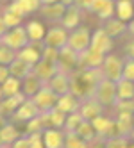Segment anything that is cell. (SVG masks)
Segmentation results:
<instances>
[{
    "label": "cell",
    "instance_id": "6da1fadb",
    "mask_svg": "<svg viewBox=\"0 0 134 148\" xmlns=\"http://www.w3.org/2000/svg\"><path fill=\"white\" fill-rule=\"evenodd\" d=\"M29 43V36H27V30H25V25H16V27H11V29H7L4 36L0 38V45H5L9 48H13V50H20V48H23L25 45Z\"/></svg>",
    "mask_w": 134,
    "mask_h": 148
},
{
    "label": "cell",
    "instance_id": "7a4b0ae2",
    "mask_svg": "<svg viewBox=\"0 0 134 148\" xmlns=\"http://www.w3.org/2000/svg\"><path fill=\"white\" fill-rule=\"evenodd\" d=\"M89 41H91V30L86 25H79L74 30L68 32V41H66V47H70L71 50H75L77 54L84 52L89 48Z\"/></svg>",
    "mask_w": 134,
    "mask_h": 148
},
{
    "label": "cell",
    "instance_id": "3957f363",
    "mask_svg": "<svg viewBox=\"0 0 134 148\" xmlns=\"http://www.w3.org/2000/svg\"><path fill=\"white\" fill-rule=\"evenodd\" d=\"M30 100H32V103L36 105V109L38 112H48L50 109H54L56 107V102H57V95L50 89L47 84H43L32 97H30Z\"/></svg>",
    "mask_w": 134,
    "mask_h": 148
},
{
    "label": "cell",
    "instance_id": "277c9868",
    "mask_svg": "<svg viewBox=\"0 0 134 148\" xmlns=\"http://www.w3.org/2000/svg\"><path fill=\"white\" fill-rule=\"evenodd\" d=\"M93 97L104 105V107H111L116 100V82H113V80L104 77L100 82H97Z\"/></svg>",
    "mask_w": 134,
    "mask_h": 148
},
{
    "label": "cell",
    "instance_id": "5b68a950",
    "mask_svg": "<svg viewBox=\"0 0 134 148\" xmlns=\"http://www.w3.org/2000/svg\"><path fill=\"white\" fill-rule=\"evenodd\" d=\"M122 68H123V57L115 54V52H109V54H106L104 57V62H102V73H104V77L116 82L122 79Z\"/></svg>",
    "mask_w": 134,
    "mask_h": 148
},
{
    "label": "cell",
    "instance_id": "8992f818",
    "mask_svg": "<svg viewBox=\"0 0 134 148\" xmlns=\"http://www.w3.org/2000/svg\"><path fill=\"white\" fill-rule=\"evenodd\" d=\"M89 48H93L97 52H102V54H109L115 48V39L111 36H107V32L102 27L95 29L91 32V41H89Z\"/></svg>",
    "mask_w": 134,
    "mask_h": 148
},
{
    "label": "cell",
    "instance_id": "52a82bcc",
    "mask_svg": "<svg viewBox=\"0 0 134 148\" xmlns=\"http://www.w3.org/2000/svg\"><path fill=\"white\" fill-rule=\"evenodd\" d=\"M68 41V30L61 25H54L45 30V38H43V43L45 47H54V48H63Z\"/></svg>",
    "mask_w": 134,
    "mask_h": 148
},
{
    "label": "cell",
    "instance_id": "ba28073f",
    "mask_svg": "<svg viewBox=\"0 0 134 148\" xmlns=\"http://www.w3.org/2000/svg\"><path fill=\"white\" fill-rule=\"evenodd\" d=\"M77 59H79V54H77V52L65 45L63 48H59L57 70H59V71H65V73L75 71V70H77Z\"/></svg>",
    "mask_w": 134,
    "mask_h": 148
},
{
    "label": "cell",
    "instance_id": "9c48e42d",
    "mask_svg": "<svg viewBox=\"0 0 134 148\" xmlns=\"http://www.w3.org/2000/svg\"><path fill=\"white\" fill-rule=\"evenodd\" d=\"M104 57L106 54L102 52H97L93 48H88L84 52L79 54V59H77V70H84V68H100L102 62H104Z\"/></svg>",
    "mask_w": 134,
    "mask_h": 148
},
{
    "label": "cell",
    "instance_id": "30bf717a",
    "mask_svg": "<svg viewBox=\"0 0 134 148\" xmlns=\"http://www.w3.org/2000/svg\"><path fill=\"white\" fill-rule=\"evenodd\" d=\"M106 111V107L102 105L95 97H86V98H82L80 100V103H79V112H80V116L84 120H93V118H97L98 114H102Z\"/></svg>",
    "mask_w": 134,
    "mask_h": 148
},
{
    "label": "cell",
    "instance_id": "8fae6325",
    "mask_svg": "<svg viewBox=\"0 0 134 148\" xmlns=\"http://www.w3.org/2000/svg\"><path fill=\"white\" fill-rule=\"evenodd\" d=\"M36 114H39L38 112V109H36V105L32 103V100L30 98H25L22 103L18 105V109L9 116L7 120H11L13 123H25L27 120H30V118H34Z\"/></svg>",
    "mask_w": 134,
    "mask_h": 148
},
{
    "label": "cell",
    "instance_id": "7c38bea8",
    "mask_svg": "<svg viewBox=\"0 0 134 148\" xmlns=\"http://www.w3.org/2000/svg\"><path fill=\"white\" fill-rule=\"evenodd\" d=\"M102 29L107 32V36H111L113 39H122L127 34V22H122L120 18L111 16L107 20H102Z\"/></svg>",
    "mask_w": 134,
    "mask_h": 148
},
{
    "label": "cell",
    "instance_id": "4fadbf2b",
    "mask_svg": "<svg viewBox=\"0 0 134 148\" xmlns=\"http://www.w3.org/2000/svg\"><path fill=\"white\" fill-rule=\"evenodd\" d=\"M57 62H52V61H47V59H39L36 64L32 66V73L43 82L47 84L50 79H52L56 73H57Z\"/></svg>",
    "mask_w": 134,
    "mask_h": 148
},
{
    "label": "cell",
    "instance_id": "5bb4252c",
    "mask_svg": "<svg viewBox=\"0 0 134 148\" xmlns=\"http://www.w3.org/2000/svg\"><path fill=\"white\" fill-rule=\"evenodd\" d=\"M41 48H43V43H34V41H29V43L20 48L16 52V57H20L22 61L29 62V64H36V62L41 59Z\"/></svg>",
    "mask_w": 134,
    "mask_h": 148
},
{
    "label": "cell",
    "instance_id": "9a60e30c",
    "mask_svg": "<svg viewBox=\"0 0 134 148\" xmlns=\"http://www.w3.org/2000/svg\"><path fill=\"white\" fill-rule=\"evenodd\" d=\"M82 14H84V11H80L77 5L71 4V5L66 7V11H65L63 18H61L59 25H61V27H65L68 32H70V30H74L75 27L80 25V22H82Z\"/></svg>",
    "mask_w": 134,
    "mask_h": 148
},
{
    "label": "cell",
    "instance_id": "2e32d148",
    "mask_svg": "<svg viewBox=\"0 0 134 148\" xmlns=\"http://www.w3.org/2000/svg\"><path fill=\"white\" fill-rule=\"evenodd\" d=\"M66 11V5L61 2H54V4H41L39 7V14L45 20H48L50 23H59Z\"/></svg>",
    "mask_w": 134,
    "mask_h": 148
},
{
    "label": "cell",
    "instance_id": "e0dca14e",
    "mask_svg": "<svg viewBox=\"0 0 134 148\" xmlns=\"http://www.w3.org/2000/svg\"><path fill=\"white\" fill-rule=\"evenodd\" d=\"M43 146L47 148H61L65 146V130L47 127L43 129Z\"/></svg>",
    "mask_w": 134,
    "mask_h": 148
},
{
    "label": "cell",
    "instance_id": "ac0fdd59",
    "mask_svg": "<svg viewBox=\"0 0 134 148\" xmlns=\"http://www.w3.org/2000/svg\"><path fill=\"white\" fill-rule=\"evenodd\" d=\"M89 13L98 16L100 20H107L115 16V0H91Z\"/></svg>",
    "mask_w": 134,
    "mask_h": 148
},
{
    "label": "cell",
    "instance_id": "d6986e66",
    "mask_svg": "<svg viewBox=\"0 0 134 148\" xmlns=\"http://www.w3.org/2000/svg\"><path fill=\"white\" fill-rule=\"evenodd\" d=\"M47 86L52 89L57 97L59 95H65L70 91V73H65V71H57L56 75L47 82Z\"/></svg>",
    "mask_w": 134,
    "mask_h": 148
},
{
    "label": "cell",
    "instance_id": "ffe728a7",
    "mask_svg": "<svg viewBox=\"0 0 134 148\" xmlns=\"http://www.w3.org/2000/svg\"><path fill=\"white\" fill-rule=\"evenodd\" d=\"M79 103H80V100L75 97L74 93H65V95H59L57 97V102H56V109L57 111H61V112H65V114H68V112H74V111H79Z\"/></svg>",
    "mask_w": 134,
    "mask_h": 148
},
{
    "label": "cell",
    "instance_id": "44dd1931",
    "mask_svg": "<svg viewBox=\"0 0 134 148\" xmlns=\"http://www.w3.org/2000/svg\"><path fill=\"white\" fill-rule=\"evenodd\" d=\"M9 7L25 18V16H29V14L39 11L41 0H13V2L9 4Z\"/></svg>",
    "mask_w": 134,
    "mask_h": 148
},
{
    "label": "cell",
    "instance_id": "7402d4cb",
    "mask_svg": "<svg viewBox=\"0 0 134 148\" xmlns=\"http://www.w3.org/2000/svg\"><path fill=\"white\" fill-rule=\"evenodd\" d=\"M18 137H20V130L16 123H13L11 120H7L0 127V143H2V146H13V143Z\"/></svg>",
    "mask_w": 134,
    "mask_h": 148
},
{
    "label": "cell",
    "instance_id": "603a6c76",
    "mask_svg": "<svg viewBox=\"0 0 134 148\" xmlns=\"http://www.w3.org/2000/svg\"><path fill=\"white\" fill-rule=\"evenodd\" d=\"M115 123L118 127L120 134L123 136H129L134 129V112H125V111H120V112H115Z\"/></svg>",
    "mask_w": 134,
    "mask_h": 148
},
{
    "label": "cell",
    "instance_id": "cb8c5ba5",
    "mask_svg": "<svg viewBox=\"0 0 134 148\" xmlns=\"http://www.w3.org/2000/svg\"><path fill=\"white\" fill-rule=\"evenodd\" d=\"M25 100V95L23 93H18V95H13V97H4L0 100V114H4L5 118H9L16 109L18 105Z\"/></svg>",
    "mask_w": 134,
    "mask_h": 148
},
{
    "label": "cell",
    "instance_id": "d4e9b609",
    "mask_svg": "<svg viewBox=\"0 0 134 148\" xmlns=\"http://www.w3.org/2000/svg\"><path fill=\"white\" fill-rule=\"evenodd\" d=\"M115 16L122 22L134 18V0H115Z\"/></svg>",
    "mask_w": 134,
    "mask_h": 148
},
{
    "label": "cell",
    "instance_id": "484cf974",
    "mask_svg": "<svg viewBox=\"0 0 134 148\" xmlns=\"http://www.w3.org/2000/svg\"><path fill=\"white\" fill-rule=\"evenodd\" d=\"M41 116H43V121H45V129L47 127H54V129H63L65 125V118L66 114L57 111L56 107L50 109L48 112H41Z\"/></svg>",
    "mask_w": 134,
    "mask_h": 148
},
{
    "label": "cell",
    "instance_id": "4316f807",
    "mask_svg": "<svg viewBox=\"0 0 134 148\" xmlns=\"http://www.w3.org/2000/svg\"><path fill=\"white\" fill-rule=\"evenodd\" d=\"M25 30H27V36L29 41H34V43H41L45 38V27L41 22H36V20H30V22L25 23Z\"/></svg>",
    "mask_w": 134,
    "mask_h": 148
},
{
    "label": "cell",
    "instance_id": "83f0119b",
    "mask_svg": "<svg viewBox=\"0 0 134 148\" xmlns=\"http://www.w3.org/2000/svg\"><path fill=\"white\" fill-rule=\"evenodd\" d=\"M9 73H11L13 77L22 80V79H25L29 75V73H32V64H29V62H25L20 57H16L11 64H9Z\"/></svg>",
    "mask_w": 134,
    "mask_h": 148
},
{
    "label": "cell",
    "instance_id": "f1b7e54d",
    "mask_svg": "<svg viewBox=\"0 0 134 148\" xmlns=\"http://www.w3.org/2000/svg\"><path fill=\"white\" fill-rule=\"evenodd\" d=\"M41 86H43V82H41L34 73H29L25 79H22V93L25 95V98H30Z\"/></svg>",
    "mask_w": 134,
    "mask_h": 148
},
{
    "label": "cell",
    "instance_id": "f546056e",
    "mask_svg": "<svg viewBox=\"0 0 134 148\" xmlns=\"http://www.w3.org/2000/svg\"><path fill=\"white\" fill-rule=\"evenodd\" d=\"M116 98L120 100H131L134 98V82L127 79L116 80Z\"/></svg>",
    "mask_w": 134,
    "mask_h": 148
},
{
    "label": "cell",
    "instance_id": "4dcf8cb0",
    "mask_svg": "<svg viewBox=\"0 0 134 148\" xmlns=\"http://www.w3.org/2000/svg\"><path fill=\"white\" fill-rule=\"evenodd\" d=\"M0 88H2L4 97H13V95L22 93V80L13 77V75H9L2 84H0Z\"/></svg>",
    "mask_w": 134,
    "mask_h": 148
},
{
    "label": "cell",
    "instance_id": "1f68e13d",
    "mask_svg": "<svg viewBox=\"0 0 134 148\" xmlns=\"http://www.w3.org/2000/svg\"><path fill=\"white\" fill-rule=\"evenodd\" d=\"M75 132H77L88 145H91V143L95 141V137H97V132H95V129H93V125H91L89 120H82L80 125L75 129Z\"/></svg>",
    "mask_w": 134,
    "mask_h": 148
},
{
    "label": "cell",
    "instance_id": "d6a6232c",
    "mask_svg": "<svg viewBox=\"0 0 134 148\" xmlns=\"http://www.w3.org/2000/svg\"><path fill=\"white\" fill-rule=\"evenodd\" d=\"M2 18H4V23L7 29H11V27H16V25H22L23 22V16L22 14H18L16 11H13L11 7H4L2 9Z\"/></svg>",
    "mask_w": 134,
    "mask_h": 148
},
{
    "label": "cell",
    "instance_id": "836d02e7",
    "mask_svg": "<svg viewBox=\"0 0 134 148\" xmlns=\"http://www.w3.org/2000/svg\"><path fill=\"white\" fill-rule=\"evenodd\" d=\"M84 120L80 116L79 111H74V112H68L66 118H65V125H63V130L65 132H75V129L80 125V121Z\"/></svg>",
    "mask_w": 134,
    "mask_h": 148
},
{
    "label": "cell",
    "instance_id": "e575fe53",
    "mask_svg": "<svg viewBox=\"0 0 134 148\" xmlns=\"http://www.w3.org/2000/svg\"><path fill=\"white\" fill-rule=\"evenodd\" d=\"M65 146L66 148H84L88 143L77 132H65Z\"/></svg>",
    "mask_w": 134,
    "mask_h": 148
},
{
    "label": "cell",
    "instance_id": "d590c367",
    "mask_svg": "<svg viewBox=\"0 0 134 148\" xmlns=\"http://www.w3.org/2000/svg\"><path fill=\"white\" fill-rule=\"evenodd\" d=\"M45 129V121H43V116L41 114H36L34 118H30L25 121V134H30V132H39Z\"/></svg>",
    "mask_w": 134,
    "mask_h": 148
},
{
    "label": "cell",
    "instance_id": "8d00e7d4",
    "mask_svg": "<svg viewBox=\"0 0 134 148\" xmlns=\"http://www.w3.org/2000/svg\"><path fill=\"white\" fill-rule=\"evenodd\" d=\"M122 79H127L134 82V57L123 56V68H122Z\"/></svg>",
    "mask_w": 134,
    "mask_h": 148
},
{
    "label": "cell",
    "instance_id": "74e56055",
    "mask_svg": "<svg viewBox=\"0 0 134 148\" xmlns=\"http://www.w3.org/2000/svg\"><path fill=\"white\" fill-rule=\"evenodd\" d=\"M14 59H16V50L9 48L5 45H0V64L9 66Z\"/></svg>",
    "mask_w": 134,
    "mask_h": 148
},
{
    "label": "cell",
    "instance_id": "f35d334b",
    "mask_svg": "<svg viewBox=\"0 0 134 148\" xmlns=\"http://www.w3.org/2000/svg\"><path fill=\"white\" fill-rule=\"evenodd\" d=\"M129 143H131V137L129 136H123V134L111 136V137H106V139H104L106 146H127Z\"/></svg>",
    "mask_w": 134,
    "mask_h": 148
},
{
    "label": "cell",
    "instance_id": "ab89813d",
    "mask_svg": "<svg viewBox=\"0 0 134 148\" xmlns=\"http://www.w3.org/2000/svg\"><path fill=\"white\" fill-rule=\"evenodd\" d=\"M111 107L115 109V112H120V111L134 112V98H131V100H120V98H116Z\"/></svg>",
    "mask_w": 134,
    "mask_h": 148
},
{
    "label": "cell",
    "instance_id": "60d3db41",
    "mask_svg": "<svg viewBox=\"0 0 134 148\" xmlns=\"http://www.w3.org/2000/svg\"><path fill=\"white\" fill-rule=\"evenodd\" d=\"M27 139H29V148H43V130L27 134Z\"/></svg>",
    "mask_w": 134,
    "mask_h": 148
},
{
    "label": "cell",
    "instance_id": "b9f144b4",
    "mask_svg": "<svg viewBox=\"0 0 134 148\" xmlns=\"http://www.w3.org/2000/svg\"><path fill=\"white\" fill-rule=\"evenodd\" d=\"M57 57H59V48L45 47V45H43V48H41V59H47V61L57 62Z\"/></svg>",
    "mask_w": 134,
    "mask_h": 148
},
{
    "label": "cell",
    "instance_id": "7bdbcfd3",
    "mask_svg": "<svg viewBox=\"0 0 134 148\" xmlns=\"http://www.w3.org/2000/svg\"><path fill=\"white\" fill-rule=\"evenodd\" d=\"M74 5H77L80 11H84V13H89V9H91V0H74Z\"/></svg>",
    "mask_w": 134,
    "mask_h": 148
},
{
    "label": "cell",
    "instance_id": "ee69618b",
    "mask_svg": "<svg viewBox=\"0 0 134 148\" xmlns=\"http://www.w3.org/2000/svg\"><path fill=\"white\" fill-rule=\"evenodd\" d=\"M14 148H29V139H27V134H20V137L13 143Z\"/></svg>",
    "mask_w": 134,
    "mask_h": 148
},
{
    "label": "cell",
    "instance_id": "f6af8a7d",
    "mask_svg": "<svg viewBox=\"0 0 134 148\" xmlns=\"http://www.w3.org/2000/svg\"><path fill=\"white\" fill-rule=\"evenodd\" d=\"M123 54H125L127 57H134V38L129 41V43H125V47H123Z\"/></svg>",
    "mask_w": 134,
    "mask_h": 148
},
{
    "label": "cell",
    "instance_id": "bcb514c9",
    "mask_svg": "<svg viewBox=\"0 0 134 148\" xmlns=\"http://www.w3.org/2000/svg\"><path fill=\"white\" fill-rule=\"evenodd\" d=\"M11 73H9V66H5V64H0V84H2Z\"/></svg>",
    "mask_w": 134,
    "mask_h": 148
},
{
    "label": "cell",
    "instance_id": "7dc6e473",
    "mask_svg": "<svg viewBox=\"0 0 134 148\" xmlns=\"http://www.w3.org/2000/svg\"><path fill=\"white\" fill-rule=\"evenodd\" d=\"M127 34H129L131 38H134V18L127 22Z\"/></svg>",
    "mask_w": 134,
    "mask_h": 148
},
{
    "label": "cell",
    "instance_id": "c3c4849f",
    "mask_svg": "<svg viewBox=\"0 0 134 148\" xmlns=\"http://www.w3.org/2000/svg\"><path fill=\"white\" fill-rule=\"evenodd\" d=\"M7 30V27H5V23H4V18H2V11H0V38L4 36V32Z\"/></svg>",
    "mask_w": 134,
    "mask_h": 148
},
{
    "label": "cell",
    "instance_id": "681fc988",
    "mask_svg": "<svg viewBox=\"0 0 134 148\" xmlns=\"http://www.w3.org/2000/svg\"><path fill=\"white\" fill-rule=\"evenodd\" d=\"M59 2H61V4H65V5L68 7V5H71V4H74V0H59Z\"/></svg>",
    "mask_w": 134,
    "mask_h": 148
},
{
    "label": "cell",
    "instance_id": "f907efd6",
    "mask_svg": "<svg viewBox=\"0 0 134 148\" xmlns=\"http://www.w3.org/2000/svg\"><path fill=\"white\" fill-rule=\"evenodd\" d=\"M5 121H7V118H5V116H4V114H0V127H2V125H4Z\"/></svg>",
    "mask_w": 134,
    "mask_h": 148
},
{
    "label": "cell",
    "instance_id": "816d5d0a",
    "mask_svg": "<svg viewBox=\"0 0 134 148\" xmlns=\"http://www.w3.org/2000/svg\"><path fill=\"white\" fill-rule=\"evenodd\" d=\"M54 2H59V0H41V4H54Z\"/></svg>",
    "mask_w": 134,
    "mask_h": 148
},
{
    "label": "cell",
    "instance_id": "f5cc1de1",
    "mask_svg": "<svg viewBox=\"0 0 134 148\" xmlns=\"http://www.w3.org/2000/svg\"><path fill=\"white\" fill-rule=\"evenodd\" d=\"M129 137H131V141H134V129H132V132L129 134Z\"/></svg>",
    "mask_w": 134,
    "mask_h": 148
},
{
    "label": "cell",
    "instance_id": "db71d44e",
    "mask_svg": "<svg viewBox=\"0 0 134 148\" xmlns=\"http://www.w3.org/2000/svg\"><path fill=\"white\" fill-rule=\"evenodd\" d=\"M4 98V93H2V88H0V100Z\"/></svg>",
    "mask_w": 134,
    "mask_h": 148
},
{
    "label": "cell",
    "instance_id": "11a10c76",
    "mask_svg": "<svg viewBox=\"0 0 134 148\" xmlns=\"http://www.w3.org/2000/svg\"><path fill=\"white\" fill-rule=\"evenodd\" d=\"M0 146H2V143H0Z\"/></svg>",
    "mask_w": 134,
    "mask_h": 148
}]
</instances>
